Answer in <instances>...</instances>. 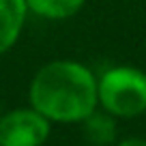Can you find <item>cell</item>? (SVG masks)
Listing matches in <instances>:
<instances>
[{"mask_svg": "<svg viewBox=\"0 0 146 146\" xmlns=\"http://www.w3.org/2000/svg\"><path fill=\"white\" fill-rule=\"evenodd\" d=\"M52 123L35 108H17L0 116V146H43Z\"/></svg>", "mask_w": 146, "mask_h": 146, "instance_id": "3957f363", "label": "cell"}, {"mask_svg": "<svg viewBox=\"0 0 146 146\" xmlns=\"http://www.w3.org/2000/svg\"><path fill=\"white\" fill-rule=\"evenodd\" d=\"M28 99L50 123L80 125L99 108V80L78 60H52L35 73Z\"/></svg>", "mask_w": 146, "mask_h": 146, "instance_id": "6da1fadb", "label": "cell"}, {"mask_svg": "<svg viewBox=\"0 0 146 146\" xmlns=\"http://www.w3.org/2000/svg\"><path fill=\"white\" fill-rule=\"evenodd\" d=\"M26 15V0H0V56L17 43Z\"/></svg>", "mask_w": 146, "mask_h": 146, "instance_id": "277c9868", "label": "cell"}, {"mask_svg": "<svg viewBox=\"0 0 146 146\" xmlns=\"http://www.w3.org/2000/svg\"><path fill=\"white\" fill-rule=\"evenodd\" d=\"M114 146H146V137H123V140H118Z\"/></svg>", "mask_w": 146, "mask_h": 146, "instance_id": "52a82bcc", "label": "cell"}, {"mask_svg": "<svg viewBox=\"0 0 146 146\" xmlns=\"http://www.w3.org/2000/svg\"><path fill=\"white\" fill-rule=\"evenodd\" d=\"M82 133L90 146H114L118 137V118L108 114L105 110L97 108L82 123Z\"/></svg>", "mask_w": 146, "mask_h": 146, "instance_id": "5b68a950", "label": "cell"}, {"mask_svg": "<svg viewBox=\"0 0 146 146\" xmlns=\"http://www.w3.org/2000/svg\"><path fill=\"white\" fill-rule=\"evenodd\" d=\"M84 2L86 0H26V7L28 11H32L43 19L60 22V19H69L78 15Z\"/></svg>", "mask_w": 146, "mask_h": 146, "instance_id": "8992f818", "label": "cell"}, {"mask_svg": "<svg viewBox=\"0 0 146 146\" xmlns=\"http://www.w3.org/2000/svg\"><path fill=\"white\" fill-rule=\"evenodd\" d=\"M99 108L114 118H137L146 112V73L112 67L99 78Z\"/></svg>", "mask_w": 146, "mask_h": 146, "instance_id": "7a4b0ae2", "label": "cell"}]
</instances>
